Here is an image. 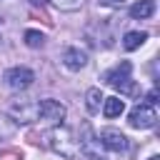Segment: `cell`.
Instances as JSON below:
<instances>
[{
	"instance_id": "12",
	"label": "cell",
	"mask_w": 160,
	"mask_h": 160,
	"mask_svg": "<svg viewBox=\"0 0 160 160\" xmlns=\"http://www.w3.org/2000/svg\"><path fill=\"white\" fill-rule=\"evenodd\" d=\"M42 42H45L42 32H38V30H25V45H28V48H40Z\"/></svg>"
},
{
	"instance_id": "1",
	"label": "cell",
	"mask_w": 160,
	"mask_h": 160,
	"mask_svg": "<svg viewBox=\"0 0 160 160\" xmlns=\"http://www.w3.org/2000/svg\"><path fill=\"white\" fill-rule=\"evenodd\" d=\"M130 72H132V65H130L128 60H122L120 65H115L112 70L105 72V82L112 85V88H118L122 95H135V92H138V85L132 82Z\"/></svg>"
},
{
	"instance_id": "14",
	"label": "cell",
	"mask_w": 160,
	"mask_h": 160,
	"mask_svg": "<svg viewBox=\"0 0 160 160\" xmlns=\"http://www.w3.org/2000/svg\"><path fill=\"white\" fill-rule=\"evenodd\" d=\"M150 160H160V158H158V155H152V158H150Z\"/></svg>"
},
{
	"instance_id": "2",
	"label": "cell",
	"mask_w": 160,
	"mask_h": 160,
	"mask_svg": "<svg viewBox=\"0 0 160 160\" xmlns=\"http://www.w3.org/2000/svg\"><path fill=\"white\" fill-rule=\"evenodd\" d=\"M52 142H50V148L52 150H58L60 155H65V158H75L78 155V142L72 140V135H70V130H60V128H55L50 135H48Z\"/></svg>"
},
{
	"instance_id": "7",
	"label": "cell",
	"mask_w": 160,
	"mask_h": 160,
	"mask_svg": "<svg viewBox=\"0 0 160 160\" xmlns=\"http://www.w3.org/2000/svg\"><path fill=\"white\" fill-rule=\"evenodd\" d=\"M62 62H65V68H70V70H80V68H85L88 55H85L80 48H68V50L62 52Z\"/></svg>"
},
{
	"instance_id": "6",
	"label": "cell",
	"mask_w": 160,
	"mask_h": 160,
	"mask_svg": "<svg viewBox=\"0 0 160 160\" xmlns=\"http://www.w3.org/2000/svg\"><path fill=\"white\" fill-rule=\"evenodd\" d=\"M98 142H100L102 148L112 150V152H122V150H128V138H125L120 130H115V128H102Z\"/></svg>"
},
{
	"instance_id": "11",
	"label": "cell",
	"mask_w": 160,
	"mask_h": 160,
	"mask_svg": "<svg viewBox=\"0 0 160 160\" xmlns=\"http://www.w3.org/2000/svg\"><path fill=\"white\" fill-rule=\"evenodd\" d=\"M85 100H88V102H85L88 110H90V112H98V110H100V102H102L105 98H102L100 88H90V90L85 92Z\"/></svg>"
},
{
	"instance_id": "3",
	"label": "cell",
	"mask_w": 160,
	"mask_h": 160,
	"mask_svg": "<svg viewBox=\"0 0 160 160\" xmlns=\"http://www.w3.org/2000/svg\"><path fill=\"white\" fill-rule=\"evenodd\" d=\"M130 125L132 128H140V130H148V128H152L155 122H158V112H155V108L152 105H148V102H138L132 110H130Z\"/></svg>"
},
{
	"instance_id": "5",
	"label": "cell",
	"mask_w": 160,
	"mask_h": 160,
	"mask_svg": "<svg viewBox=\"0 0 160 160\" xmlns=\"http://www.w3.org/2000/svg\"><path fill=\"white\" fill-rule=\"evenodd\" d=\"M32 80H35V72L30 68H10L5 72V82L12 90H25V88L32 85Z\"/></svg>"
},
{
	"instance_id": "8",
	"label": "cell",
	"mask_w": 160,
	"mask_h": 160,
	"mask_svg": "<svg viewBox=\"0 0 160 160\" xmlns=\"http://www.w3.org/2000/svg\"><path fill=\"white\" fill-rule=\"evenodd\" d=\"M152 12H155V0H140V2L130 5V18H135V20H145Z\"/></svg>"
},
{
	"instance_id": "9",
	"label": "cell",
	"mask_w": 160,
	"mask_h": 160,
	"mask_svg": "<svg viewBox=\"0 0 160 160\" xmlns=\"http://www.w3.org/2000/svg\"><path fill=\"white\" fill-rule=\"evenodd\" d=\"M122 110H125V102H122L118 95L102 100V115H105V118H118V115H122Z\"/></svg>"
},
{
	"instance_id": "4",
	"label": "cell",
	"mask_w": 160,
	"mask_h": 160,
	"mask_svg": "<svg viewBox=\"0 0 160 160\" xmlns=\"http://www.w3.org/2000/svg\"><path fill=\"white\" fill-rule=\"evenodd\" d=\"M38 115H40L42 120L52 122V125H60L62 118H65V105L58 102V100H52V98L40 100V102H38Z\"/></svg>"
},
{
	"instance_id": "13",
	"label": "cell",
	"mask_w": 160,
	"mask_h": 160,
	"mask_svg": "<svg viewBox=\"0 0 160 160\" xmlns=\"http://www.w3.org/2000/svg\"><path fill=\"white\" fill-rule=\"evenodd\" d=\"M158 102V90H150L148 92V105H155Z\"/></svg>"
},
{
	"instance_id": "10",
	"label": "cell",
	"mask_w": 160,
	"mask_h": 160,
	"mask_svg": "<svg viewBox=\"0 0 160 160\" xmlns=\"http://www.w3.org/2000/svg\"><path fill=\"white\" fill-rule=\"evenodd\" d=\"M145 40H148V32H142V30H130V32H125V38H122V48H125V50H138Z\"/></svg>"
}]
</instances>
